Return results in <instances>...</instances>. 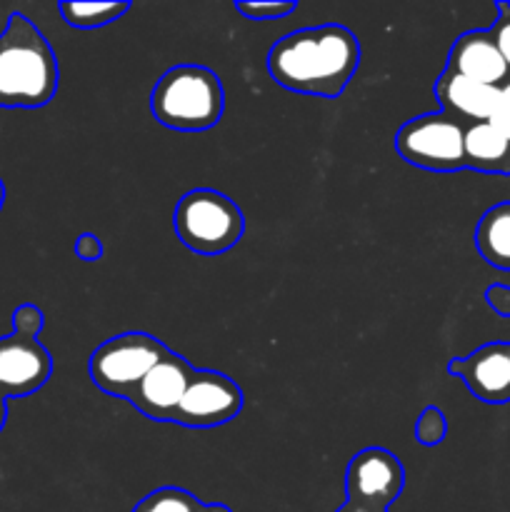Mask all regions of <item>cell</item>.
<instances>
[{
	"instance_id": "obj_1",
	"label": "cell",
	"mask_w": 510,
	"mask_h": 512,
	"mask_svg": "<svg viewBox=\"0 0 510 512\" xmlns=\"http://www.w3.org/2000/svg\"><path fill=\"white\" fill-rule=\"evenodd\" d=\"M360 65V43L345 25L303 28L275 40L268 50L270 78L285 90L338 98Z\"/></svg>"
},
{
	"instance_id": "obj_2",
	"label": "cell",
	"mask_w": 510,
	"mask_h": 512,
	"mask_svg": "<svg viewBox=\"0 0 510 512\" xmlns=\"http://www.w3.org/2000/svg\"><path fill=\"white\" fill-rule=\"evenodd\" d=\"M58 93V58L23 13L0 33V108H43Z\"/></svg>"
},
{
	"instance_id": "obj_3",
	"label": "cell",
	"mask_w": 510,
	"mask_h": 512,
	"mask_svg": "<svg viewBox=\"0 0 510 512\" xmlns=\"http://www.w3.org/2000/svg\"><path fill=\"white\" fill-rule=\"evenodd\" d=\"M225 93L218 73L203 65H173L150 93V113L163 128L200 133L220 123Z\"/></svg>"
},
{
	"instance_id": "obj_4",
	"label": "cell",
	"mask_w": 510,
	"mask_h": 512,
	"mask_svg": "<svg viewBox=\"0 0 510 512\" xmlns=\"http://www.w3.org/2000/svg\"><path fill=\"white\" fill-rule=\"evenodd\" d=\"M173 225L185 248L200 255H220L235 248L245 233V218L228 195L210 188L185 193L175 205Z\"/></svg>"
},
{
	"instance_id": "obj_5",
	"label": "cell",
	"mask_w": 510,
	"mask_h": 512,
	"mask_svg": "<svg viewBox=\"0 0 510 512\" xmlns=\"http://www.w3.org/2000/svg\"><path fill=\"white\" fill-rule=\"evenodd\" d=\"M168 355L163 340L148 333H123L105 340L90 355L88 373L95 388L115 398L128 400L145 375Z\"/></svg>"
},
{
	"instance_id": "obj_6",
	"label": "cell",
	"mask_w": 510,
	"mask_h": 512,
	"mask_svg": "<svg viewBox=\"0 0 510 512\" xmlns=\"http://www.w3.org/2000/svg\"><path fill=\"white\" fill-rule=\"evenodd\" d=\"M465 120L450 113H428L408 120L395 135V150L410 165L435 173L465 170Z\"/></svg>"
},
{
	"instance_id": "obj_7",
	"label": "cell",
	"mask_w": 510,
	"mask_h": 512,
	"mask_svg": "<svg viewBox=\"0 0 510 512\" xmlns=\"http://www.w3.org/2000/svg\"><path fill=\"white\" fill-rule=\"evenodd\" d=\"M243 403V390L228 375L215 370H193L173 423L185 428H215L238 418Z\"/></svg>"
},
{
	"instance_id": "obj_8",
	"label": "cell",
	"mask_w": 510,
	"mask_h": 512,
	"mask_svg": "<svg viewBox=\"0 0 510 512\" xmlns=\"http://www.w3.org/2000/svg\"><path fill=\"white\" fill-rule=\"evenodd\" d=\"M405 488V470L398 455L385 448H365L350 460L345 473L348 500L368 508L388 510Z\"/></svg>"
},
{
	"instance_id": "obj_9",
	"label": "cell",
	"mask_w": 510,
	"mask_h": 512,
	"mask_svg": "<svg viewBox=\"0 0 510 512\" xmlns=\"http://www.w3.org/2000/svg\"><path fill=\"white\" fill-rule=\"evenodd\" d=\"M53 373V358L38 338L10 333L0 338V395L23 398L43 388Z\"/></svg>"
},
{
	"instance_id": "obj_10",
	"label": "cell",
	"mask_w": 510,
	"mask_h": 512,
	"mask_svg": "<svg viewBox=\"0 0 510 512\" xmlns=\"http://www.w3.org/2000/svg\"><path fill=\"white\" fill-rule=\"evenodd\" d=\"M193 370L195 368H190L188 360L175 355L173 350H168V355L135 388L128 403L148 420H155V423H173V415L178 410L180 400H183Z\"/></svg>"
},
{
	"instance_id": "obj_11",
	"label": "cell",
	"mask_w": 510,
	"mask_h": 512,
	"mask_svg": "<svg viewBox=\"0 0 510 512\" xmlns=\"http://www.w3.org/2000/svg\"><path fill=\"white\" fill-rule=\"evenodd\" d=\"M448 373L463 378L470 393L483 403H510V345H483L468 358L450 360Z\"/></svg>"
},
{
	"instance_id": "obj_12",
	"label": "cell",
	"mask_w": 510,
	"mask_h": 512,
	"mask_svg": "<svg viewBox=\"0 0 510 512\" xmlns=\"http://www.w3.org/2000/svg\"><path fill=\"white\" fill-rule=\"evenodd\" d=\"M445 70L478 80V83L495 85V88L508 83L510 75L490 30H468V33L460 35L450 48Z\"/></svg>"
},
{
	"instance_id": "obj_13",
	"label": "cell",
	"mask_w": 510,
	"mask_h": 512,
	"mask_svg": "<svg viewBox=\"0 0 510 512\" xmlns=\"http://www.w3.org/2000/svg\"><path fill=\"white\" fill-rule=\"evenodd\" d=\"M498 90L500 88H495V85L478 83V80H470L465 75L443 70V75L435 83V98L440 100L443 113L455 115L465 123H483V120H490L495 100H498Z\"/></svg>"
},
{
	"instance_id": "obj_14",
	"label": "cell",
	"mask_w": 510,
	"mask_h": 512,
	"mask_svg": "<svg viewBox=\"0 0 510 512\" xmlns=\"http://www.w3.org/2000/svg\"><path fill=\"white\" fill-rule=\"evenodd\" d=\"M465 168L510 175V140L488 120L465 125Z\"/></svg>"
},
{
	"instance_id": "obj_15",
	"label": "cell",
	"mask_w": 510,
	"mask_h": 512,
	"mask_svg": "<svg viewBox=\"0 0 510 512\" xmlns=\"http://www.w3.org/2000/svg\"><path fill=\"white\" fill-rule=\"evenodd\" d=\"M475 245L485 263L510 270V203H498L480 218Z\"/></svg>"
},
{
	"instance_id": "obj_16",
	"label": "cell",
	"mask_w": 510,
	"mask_h": 512,
	"mask_svg": "<svg viewBox=\"0 0 510 512\" xmlns=\"http://www.w3.org/2000/svg\"><path fill=\"white\" fill-rule=\"evenodd\" d=\"M133 512H233L223 503H203L183 488H158L145 495Z\"/></svg>"
},
{
	"instance_id": "obj_17",
	"label": "cell",
	"mask_w": 510,
	"mask_h": 512,
	"mask_svg": "<svg viewBox=\"0 0 510 512\" xmlns=\"http://www.w3.org/2000/svg\"><path fill=\"white\" fill-rule=\"evenodd\" d=\"M60 15L68 25L80 30H93L110 25L113 20H118L120 15H125L130 10V3H73V0H65L58 5Z\"/></svg>"
},
{
	"instance_id": "obj_18",
	"label": "cell",
	"mask_w": 510,
	"mask_h": 512,
	"mask_svg": "<svg viewBox=\"0 0 510 512\" xmlns=\"http://www.w3.org/2000/svg\"><path fill=\"white\" fill-rule=\"evenodd\" d=\"M445 433H448V423H445V415L438 408H425L423 415L415 423V438L420 445H440L443 443Z\"/></svg>"
},
{
	"instance_id": "obj_19",
	"label": "cell",
	"mask_w": 510,
	"mask_h": 512,
	"mask_svg": "<svg viewBox=\"0 0 510 512\" xmlns=\"http://www.w3.org/2000/svg\"><path fill=\"white\" fill-rule=\"evenodd\" d=\"M298 8L290 0H275V3H235V10L248 20H275L285 18Z\"/></svg>"
},
{
	"instance_id": "obj_20",
	"label": "cell",
	"mask_w": 510,
	"mask_h": 512,
	"mask_svg": "<svg viewBox=\"0 0 510 512\" xmlns=\"http://www.w3.org/2000/svg\"><path fill=\"white\" fill-rule=\"evenodd\" d=\"M495 10H498V18H495V23L488 30L510 70V3H498Z\"/></svg>"
},
{
	"instance_id": "obj_21",
	"label": "cell",
	"mask_w": 510,
	"mask_h": 512,
	"mask_svg": "<svg viewBox=\"0 0 510 512\" xmlns=\"http://www.w3.org/2000/svg\"><path fill=\"white\" fill-rule=\"evenodd\" d=\"M43 323H45L43 313L30 303L20 305V308L13 313V333L28 335V338H38L40 330H43Z\"/></svg>"
},
{
	"instance_id": "obj_22",
	"label": "cell",
	"mask_w": 510,
	"mask_h": 512,
	"mask_svg": "<svg viewBox=\"0 0 510 512\" xmlns=\"http://www.w3.org/2000/svg\"><path fill=\"white\" fill-rule=\"evenodd\" d=\"M488 123L495 125V128H498L500 133L510 140V80L508 83L500 85L498 100H495V108H493V113H490Z\"/></svg>"
},
{
	"instance_id": "obj_23",
	"label": "cell",
	"mask_w": 510,
	"mask_h": 512,
	"mask_svg": "<svg viewBox=\"0 0 510 512\" xmlns=\"http://www.w3.org/2000/svg\"><path fill=\"white\" fill-rule=\"evenodd\" d=\"M75 253H78V258L88 260V263H93V260H98L100 255H103V245H100L98 235H80L78 243H75Z\"/></svg>"
},
{
	"instance_id": "obj_24",
	"label": "cell",
	"mask_w": 510,
	"mask_h": 512,
	"mask_svg": "<svg viewBox=\"0 0 510 512\" xmlns=\"http://www.w3.org/2000/svg\"><path fill=\"white\" fill-rule=\"evenodd\" d=\"M335 512H388V510H378V508H368V505L353 503V500H345V505Z\"/></svg>"
},
{
	"instance_id": "obj_25",
	"label": "cell",
	"mask_w": 510,
	"mask_h": 512,
	"mask_svg": "<svg viewBox=\"0 0 510 512\" xmlns=\"http://www.w3.org/2000/svg\"><path fill=\"white\" fill-rule=\"evenodd\" d=\"M5 420H8V400L0 395V430L5 428Z\"/></svg>"
},
{
	"instance_id": "obj_26",
	"label": "cell",
	"mask_w": 510,
	"mask_h": 512,
	"mask_svg": "<svg viewBox=\"0 0 510 512\" xmlns=\"http://www.w3.org/2000/svg\"><path fill=\"white\" fill-rule=\"evenodd\" d=\"M3 203H5V185L3 180H0V210H3Z\"/></svg>"
}]
</instances>
